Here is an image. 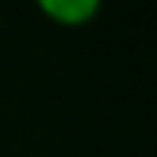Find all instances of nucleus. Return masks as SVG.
<instances>
[{"instance_id":"f257e3e1","label":"nucleus","mask_w":157,"mask_h":157,"mask_svg":"<svg viewBox=\"0 0 157 157\" xmlns=\"http://www.w3.org/2000/svg\"><path fill=\"white\" fill-rule=\"evenodd\" d=\"M39 11L61 28H83L102 11L99 0H39Z\"/></svg>"}]
</instances>
